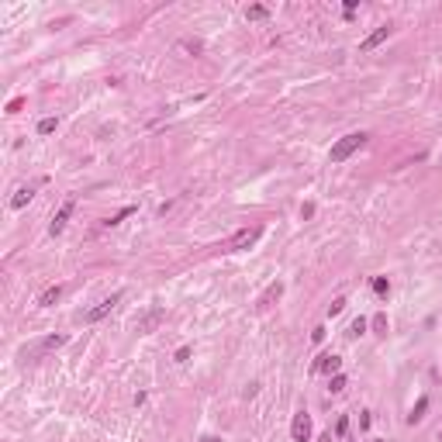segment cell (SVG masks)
Here are the masks:
<instances>
[{
	"mask_svg": "<svg viewBox=\"0 0 442 442\" xmlns=\"http://www.w3.org/2000/svg\"><path fill=\"white\" fill-rule=\"evenodd\" d=\"M163 322H166V311L163 308H149L145 314L135 318V332H138V335H149V332H155Z\"/></svg>",
	"mask_w": 442,
	"mask_h": 442,
	"instance_id": "3957f363",
	"label": "cell"
},
{
	"mask_svg": "<svg viewBox=\"0 0 442 442\" xmlns=\"http://www.w3.org/2000/svg\"><path fill=\"white\" fill-rule=\"evenodd\" d=\"M346 297H335V301H332V304H328V314H332V318H335V314H342V311H346Z\"/></svg>",
	"mask_w": 442,
	"mask_h": 442,
	"instance_id": "44dd1931",
	"label": "cell"
},
{
	"mask_svg": "<svg viewBox=\"0 0 442 442\" xmlns=\"http://www.w3.org/2000/svg\"><path fill=\"white\" fill-rule=\"evenodd\" d=\"M373 294H377V297H387V294H390V280H387V276H373Z\"/></svg>",
	"mask_w": 442,
	"mask_h": 442,
	"instance_id": "9a60e30c",
	"label": "cell"
},
{
	"mask_svg": "<svg viewBox=\"0 0 442 442\" xmlns=\"http://www.w3.org/2000/svg\"><path fill=\"white\" fill-rule=\"evenodd\" d=\"M311 214H314V204H311V200H308V204H301V218H311Z\"/></svg>",
	"mask_w": 442,
	"mask_h": 442,
	"instance_id": "484cf974",
	"label": "cell"
},
{
	"mask_svg": "<svg viewBox=\"0 0 442 442\" xmlns=\"http://www.w3.org/2000/svg\"><path fill=\"white\" fill-rule=\"evenodd\" d=\"M314 370H322V373H328V377H335V373L342 370V356H335V352H325V356H318Z\"/></svg>",
	"mask_w": 442,
	"mask_h": 442,
	"instance_id": "ba28073f",
	"label": "cell"
},
{
	"mask_svg": "<svg viewBox=\"0 0 442 442\" xmlns=\"http://www.w3.org/2000/svg\"><path fill=\"white\" fill-rule=\"evenodd\" d=\"M439 442H442V428H439Z\"/></svg>",
	"mask_w": 442,
	"mask_h": 442,
	"instance_id": "f546056e",
	"label": "cell"
},
{
	"mask_svg": "<svg viewBox=\"0 0 442 442\" xmlns=\"http://www.w3.org/2000/svg\"><path fill=\"white\" fill-rule=\"evenodd\" d=\"M390 31H394V28H390V24H380V28H377V31H373V35H366V38L359 42V52H373V49H377V45H384V42L390 38Z\"/></svg>",
	"mask_w": 442,
	"mask_h": 442,
	"instance_id": "52a82bcc",
	"label": "cell"
},
{
	"mask_svg": "<svg viewBox=\"0 0 442 442\" xmlns=\"http://www.w3.org/2000/svg\"><path fill=\"white\" fill-rule=\"evenodd\" d=\"M346 377H342V373H335V377H332V384H328V390H332V394H342V390H346Z\"/></svg>",
	"mask_w": 442,
	"mask_h": 442,
	"instance_id": "d6986e66",
	"label": "cell"
},
{
	"mask_svg": "<svg viewBox=\"0 0 442 442\" xmlns=\"http://www.w3.org/2000/svg\"><path fill=\"white\" fill-rule=\"evenodd\" d=\"M346 428H349V418H339L335 422V435H346Z\"/></svg>",
	"mask_w": 442,
	"mask_h": 442,
	"instance_id": "d4e9b609",
	"label": "cell"
},
{
	"mask_svg": "<svg viewBox=\"0 0 442 442\" xmlns=\"http://www.w3.org/2000/svg\"><path fill=\"white\" fill-rule=\"evenodd\" d=\"M56 125H59L56 117H42V121H38V135H52V132H56Z\"/></svg>",
	"mask_w": 442,
	"mask_h": 442,
	"instance_id": "ffe728a7",
	"label": "cell"
},
{
	"mask_svg": "<svg viewBox=\"0 0 442 442\" xmlns=\"http://www.w3.org/2000/svg\"><path fill=\"white\" fill-rule=\"evenodd\" d=\"M290 439L294 442H308L311 439V415L308 411H297L294 422H290Z\"/></svg>",
	"mask_w": 442,
	"mask_h": 442,
	"instance_id": "5b68a950",
	"label": "cell"
},
{
	"mask_svg": "<svg viewBox=\"0 0 442 442\" xmlns=\"http://www.w3.org/2000/svg\"><path fill=\"white\" fill-rule=\"evenodd\" d=\"M370 325H373V332H377V335H387V314H384V311H380V314H373V322H370Z\"/></svg>",
	"mask_w": 442,
	"mask_h": 442,
	"instance_id": "ac0fdd59",
	"label": "cell"
},
{
	"mask_svg": "<svg viewBox=\"0 0 442 442\" xmlns=\"http://www.w3.org/2000/svg\"><path fill=\"white\" fill-rule=\"evenodd\" d=\"M366 325H370V322H366L363 314H359V318H356V322L349 325V335H352V339H359V335H363V332H366Z\"/></svg>",
	"mask_w": 442,
	"mask_h": 442,
	"instance_id": "2e32d148",
	"label": "cell"
},
{
	"mask_svg": "<svg viewBox=\"0 0 442 442\" xmlns=\"http://www.w3.org/2000/svg\"><path fill=\"white\" fill-rule=\"evenodd\" d=\"M31 197H35V190H31V187H21V190L14 193V197H11V208H14V211L28 208V200H31Z\"/></svg>",
	"mask_w": 442,
	"mask_h": 442,
	"instance_id": "30bf717a",
	"label": "cell"
},
{
	"mask_svg": "<svg viewBox=\"0 0 442 442\" xmlns=\"http://www.w3.org/2000/svg\"><path fill=\"white\" fill-rule=\"evenodd\" d=\"M366 138H370L366 132H349V135H342V138L332 145L328 159H332V163H346V159L356 152V149H363V145H366Z\"/></svg>",
	"mask_w": 442,
	"mask_h": 442,
	"instance_id": "6da1fadb",
	"label": "cell"
},
{
	"mask_svg": "<svg viewBox=\"0 0 442 442\" xmlns=\"http://www.w3.org/2000/svg\"><path fill=\"white\" fill-rule=\"evenodd\" d=\"M425 411H428V397H418V404H415L411 415H408V425H418L425 418Z\"/></svg>",
	"mask_w": 442,
	"mask_h": 442,
	"instance_id": "7c38bea8",
	"label": "cell"
},
{
	"mask_svg": "<svg viewBox=\"0 0 442 442\" xmlns=\"http://www.w3.org/2000/svg\"><path fill=\"white\" fill-rule=\"evenodd\" d=\"M73 211H76V200L69 197V200H62V208L56 211V218H52V225H49V231L52 235H62V228H66V221L73 218Z\"/></svg>",
	"mask_w": 442,
	"mask_h": 442,
	"instance_id": "8992f818",
	"label": "cell"
},
{
	"mask_svg": "<svg viewBox=\"0 0 442 442\" xmlns=\"http://www.w3.org/2000/svg\"><path fill=\"white\" fill-rule=\"evenodd\" d=\"M280 294H284V284H280V280H276V284H269V287L263 290V297H259V301H256V304H259V308H269V304H273V301H280Z\"/></svg>",
	"mask_w": 442,
	"mask_h": 442,
	"instance_id": "9c48e42d",
	"label": "cell"
},
{
	"mask_svg": "<svg viewBox=\"0 0 442 442\" xmlns=\"http://www.w3.org/2000/svg\"><path fill=\"white\" fill-rule=\"evenodd\" d=\"M200 442H221V439H214V435H208V439H200Z\"/></svg>",
	"mask_w": 442,
	"mask_h": 442,
	"instance_id": "f1b7e54d",
	"label": "cell"
},
{
	"mask_svg": "<svg viewBox=\"0 0 442 442\" xmlns=\"http://www.w3.org/2000/svg\"><path fill=\"white\" fill-rule=\"evenodd\" d=\"M370 422H373V418H370V411H363V415H359V428H370Z\"/></svg>",
	"mask_w": 442,
	"mask_h": 442,
	"instance_id": "4316f807",
	"label": "cell"
},
{
	"mask_svg": "<svg viewBox=\"0 0 442 442\" xmlns=\"http://www.w3.org/2000/svg\"><path fill=\"white\" fill-rule=\"evenodd\" d=\"M66 342H69V339H66V335H49V339H42V352H52V349H62L66 346Z\"/></svg>",
	"mask_w": 442,
	"mask_h": 442,
	"instance_id": "4fadbf2b",
	"label": "cell"
},
{
	"mask_svg": "<svg viewBox=\"0 0 442 442\" xmlns=\"http://www.w3.org/2000/svg\"><path fill=\"white\" fill-rule=\"evenodd\" d=\"M259 235H263L259 228H238L228 242H225V252H246V249H252V246L259 242Z\"/></svg>",
	"mask_w": 442,
	"mask_h": 442,
	"instance_id": "7a4b0ae2",
	"label": "cell"
},
{
	"mask_svg": "<svg viewBox=\"0 0 442 442\" xmlns=\"http://www.w3.org/2000/svg\"><path fill=\"white\" fill-rule=\"evenodd\" d=\"M183 49H187V52H204V42H197V38H187V42H183Z\"/></svg>",
	"mask_w": 442,
	"mask_h": 442,
	"instance_id": "7402d4cb",
	"label": "cell"
},
{
	"mask_svg": "<svg viewBox=\"0 0 442 442\" xmlns=\"http://www.w3.org/2000/svg\"><path fill=\"white\" fill-rule=\"evenodd\" d=\"M59 297H62V287H49V290H42V297H38V308H52V304H56Z\"/></svg>",
	"mask_w": 442,
	"mask_h": 442,
	"instance_id": "8fae6325",
	"label": "cell"
},
{
	"mask_svg": "<svg viewBox=\"0 0 442 442\" xmlns=\"http://www.w3.org/2000/svg\"><path fill=\"white\" fill-rule=\"evenodd\" d=\"M318 442H332V432H325V435H318Z\"/></svg>",
	"mask_w": 442,
	"mask_h": 442,
	"instance_id": "83f0119b",
	"label": "cell"
},
{
	"mask_svg": "<svg viewBox=\"0 0 442 442\" xmlns=\"http://www.w3.org/2000/svg\"><path fill=\"white\" fill-rule=\"evenodd\" d=\"M173 359H176V363H187V359H190V346H180Z\"/></svg>",
	"mask_w": 442,
	"mask_h": 442,
	"instance_id": "cb8c5ba5",
	"label": "cell"
},
{
	"mask_svg": "<svg viewBox=\"0 0 442 442\" xmlns=\"http://www.w3.org/2000/svg\"><path fill=\"white\" fill-rule=\"evenodd\" d=\"M121 297H125V294H121V290H114V294H111V297H104L97 308H90V311H87V325H94V322H100V318H107V314L114 311V304H121Z\"/></svg>",
	"mask_w": 442,
	"mask_h": 442,
	"instance_id": "277c9868",
	"label": "cell"
},
{
	"mask_svg": "<svg viewBox=\"0 0 442 442\" xmlns=\"http://www.w3.org/2000/svg\"><path fill=\"white\" fill-rule=\"evenodd\" d=\"M246 18H249V21H266L269 18V7H266V4H252V7H246Z\"/></svg>",
	"mask_w": 442,
	"mask_h": 442,
	"instance_id": "5bb4252c",
	"label": "cell"
},
{
	"mask_svg": "<svg viewBox=\"0 0 442 442\" xmlns=\"http://www.w3.org/2000/svg\"><path fill=\"white\" fill-rule=\"evenodd\" d=\"M21 107H24V97H14V100L7 104V114H18Z\"/></svg>",
	"mask_w": 442,
	"mask_h": 442,
	"instance_id": "603a6c76",
	"label": "cell"
},
{
	"mask_svg": "<svg viewBox=\"0 0 442 442\" xmlns=\"http://www.w3.org/2000/svg\"><path fill=\"white\" fill-rule=\"evenodd\" d=\"M128 214H135V208H132V204H128V208H121V211H117V214H111V218H107L104 225H121V221H125Z\"/></svg>",
	"mask_w": 442,
	"mask_h": 442,
	"instance_id": "e0dca14e",
	"label": "cell"
}]
</instances>
